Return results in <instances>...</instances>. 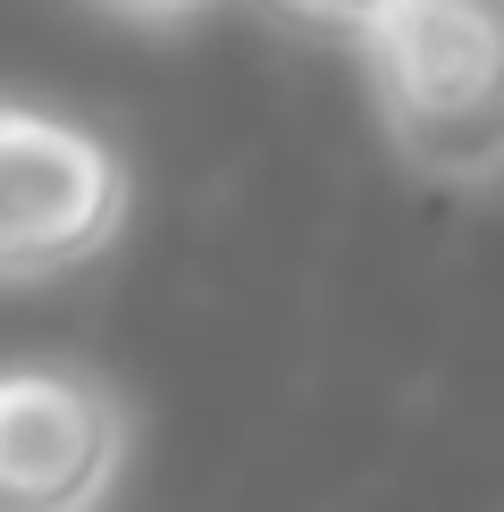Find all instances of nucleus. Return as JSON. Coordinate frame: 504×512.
I'll return each mask as SVG.
<instances>
[{
  "label": "nucleus",
  "instance_id": "nucleus-1",
  "mask_svg": "<svg viewBox=\"0 0 504 512\" xmlns=\"http://www.w3.org/2000/svg\"><path fill=\"white\" fill-rule=\"evenodd\" d=\"M387 143L412 177L479 194L504 168V34L496 0H395L362 26Z\"/></svg>",
  "mask_w": 504,
  "mask_h": 512
},
{
  "label": "nucleus",
  "instance_id": "nucleus-2",
  "mask_svg": "<svg viewBox=\"0 0 504 512\" xmlns=\"http://www.w3.org/2000/svg\"><path fill=\"white\" fill-rule=\"evenodd\" d=\"M126 227V160L68 110L0 93V286L84 269Z\"/></svg>",
  "mask_w": 504,
  "mask_h": 512
},
{
  "label": "nucleus",
  "instance_id": "nucleus-3",
  "mask_svg": "<svg viewBox=\"0 0 504 512\" xmlns=\"http://www.w3.org/2000/svg\"><path fill=\"white\" fill-rule=\"evenodd\" d=\"M135 420L84 361H0V512H110Z\"/></svg>",
  "mask_w": 504,
  "mask_h": 512
},
{
  "label": "nucleus",
  "instance_id": "nucleus-4",
  "mask_svg": "<svg viewBox=\"0 0 504 512\" xmlns=\"http://www.w3.org/2000/svg\"><path fill=\"white\" fill-rule=\"evenodd\" d=\"M278 9L311 17V26H336V34H362V26H378V17L395 9V0H278Z\"/></svg>",
  "mask_w": 504,
  "mask_h": 512
},
{
  "label": "nucleus",
  "instance_id": "nucleus-5",
  "mask_svg": "<svg viewBox=\"0 0 504 512\" xmlns=\"http://www.w3.org/2000/svg\"><path fill=\"white\" fill-rule=\"evenodd\" d=\"M101 17H135V26H168V17H194L210 0H93Z\"/></svg>",
  "mask_w": 504,
  "mask_h": 512
}]
</instances>
